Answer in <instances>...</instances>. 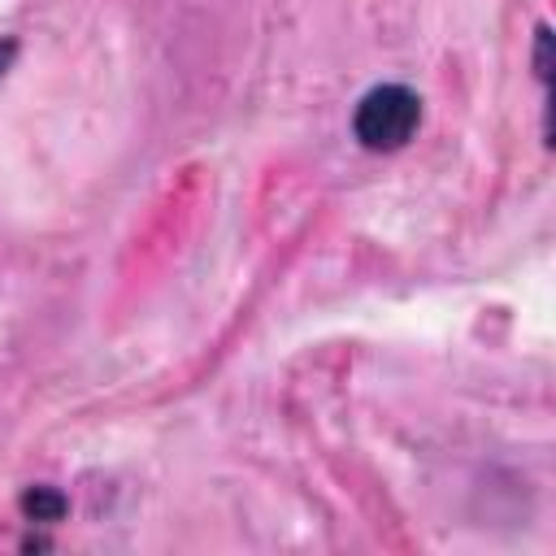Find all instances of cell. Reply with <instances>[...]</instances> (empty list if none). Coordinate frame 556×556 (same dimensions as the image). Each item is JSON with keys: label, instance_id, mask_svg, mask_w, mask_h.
Instances as JSON below:
<instances>
[{"label": "cell", "instance_id": "obj_3", "mask_svg": "<svg viewBox=\"0 0 556 556\" xmlns=\"http://www.w3.org/2000/svg\"><path fill=\"white\" fill-rule=\"evenodd\" d=\"M552 26L547 22H539V30H534V78H539V87H543V96H552Z\"/></svg>", "mask_w": 556, "mask_h": 556}, {"label": "cell", "instance_id": "obj_2", "mask_svg": "<svg viewBox=\"0 0 556 556\" xmlns=\"http://www.w3.org/2000/svg\"><path fill=\"white\" fill-rule=\"evenodd\" d=\"M22 513H26V521H61L65 517V508H70V500L56 491V486H26L22 491Z\"/></svg>", "mask_w": 556, "mask_h": 556}, {"label": "cell", "instance_id": "obj_4", "mask_svg": "<svg viewBox=\"0 0 556 556\" xmlns=\"http://www.w3.org/2000/svg\"><path fill=\"white\" fill-rule=\"evenodd\" d=\"M13 61H17V39H13V35H4V39H0V78L13 70Z\"/></svg>", "mask_w": 556, "mask_h": 556}, {"label": "cell", "instance_id": "obj_1", "mask_svg": "<svg viewBox=\"0 0 556 556\" xmlns=\"http://www.w3.org/2000/svg\"><path fill=\"white\" fill-rule=\"evenodd\" d=\"M421 126V100L404 83H378L361 96L352 113V135L369 152H395L404 148Z\"/></svg>", "mask_w": 556, "mask_h": 556}]
</instances>
